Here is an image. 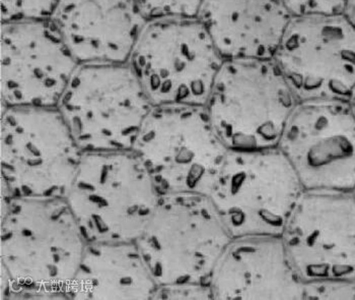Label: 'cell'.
Returning a JSON list of instances; mask_svg holds the SVG:
<instances>
[{
  "label": "cell",
  "mask_w": 355,
  "mask_h": 300,
  "mask_svg": "<svg viewBox=\"0 0 355 300\" xmlns=\"http://www.w3.org/2000/svg\"><path fill=\"white\" fill-rule=\"evenodd\" d=\"M354 194H355V188H354Z\"/></svg>",
  "instance_id": "cell-25"
},
{
  "label": "cell",
  "mask_w": 355,
  "mask_h": 300,
  "mask_svg": "<svg viewBox=\"0 0 355 300\" xmlns=\"http://www.w3.org/2000/svg\"><path fill=\"white\" fill-rule=\"evenodd\" d=\"M293 15L284 0H203L198 19L225 60L273 59Z\"/></svg>",
  "instance_id": "cell-16"
},
{
  "label": "cell",
  "mask_w": 355,
  "mask_h": 300,
  "mask_svg": "<svg viewBox=\"0 0 355 300\" xmlns=\"http://www.w3.org/2000/svg\"><path fill=\"white\" fill-rule=\"evenodd\" d=\"M275 61L299 102L348 100L355 87V30L343 14L293 17Z\"/></svg>",
  "instance_id": "cell-10"
},
{
  "label": "cell",
  "mask_w": 355,
  "mask_h": 300,
  "mask_svg": "<svg viewBox=\"0 0 355 300\" xmlns=\"http://www.w3.org/2000/svg\"><path fill=\"white\" fill-rule=\"evenodd\" d=\"M133 150L144 160L159 194L208 197L230 149L205 106L171 104L153 106Z\"/></svg>",
  "instance_id": "cell-9"
},
{
  "label": "cell",
  "mask_w": 355,
  "mask_h": 300,
  "mask_svg": "<svg viewBox=\"0 0 355 300\" xmlns=\"http://www.w3.org/2000/svg\"><path fill=\"white\" fill-rule=\"evenodd\" d=\"M52 21L80 65L128 62L148 23L135 0H61Z\"/></svg>",
  "instance_id": "cell-15"
},
{
  "label": "cell",
  "mask_w": 355,
  "mask_h": 300,
  "mask_svg": "<svg viewBox=\"0 0 355 300\" xmlns=\"http://www.w3.org/2000/svg\"><path fill=\"white\" fill-rule=\"evenodd\" d=\"M159 192L135 150L83 152L65 200L87 242H137Z\"/></svg>",
  "instance_id": "cell-2"
},
{
  "label": "cell",
  "mask_w": 355,
  "mask_h": 300,
  "mask_svg": "<svg viewBox=\"0 0 355 300\" xmlns=\"http://www.w3.org/2000/svg\"><path fill=\"white\" fill-rule=\"evenodd\" d=\"M78 65L52 19L1 23V105L58 106Z\"/></svg>",
  "instance_id": "cell-13"
},
{
  "label": "cell",
  "mask_w": 355,
  "mask_h": 300,
  "mask_svg": "<svg viewBox=\"0 0 355 300\" xmlns=\"http://www.w3.org/2000/svg\"><path fill=\"white\" fill-rule=\"evenodd\" d=\"M304 282L355 280V194L304 190L282 235Z\"/></svg>",
  "instance_id": "cell-12"
},
{
  "label": "cell",
  "mask_w": 355,
  "mask_h": 300,
  "mask_svg": "<svg viewBox=\"0 0 355 300\" xmlns=\"http://www.w3.org/2000/svg\"><path fill=\"white\" fill-rule=\"evenodd\" d=\"M1 297L67 299L85 242L64 198H1Z\"/></svg>",
  "instance_id": "cell-1"
},
{
  "label": "cell",
  "mask_w": 355,
  "mask_h": 300,
  "mask_svg": "<svg viewBox=\"0 0 355 300\" xmlns=\"http://www.w3.org/2000/svg\"><path fill=\"white\" fill-rule=\"evenodd\" d=\"M304 190L278 147L230 150L208 198L232 238L282 236Z\"/></svg>",
  "instance_id": "cell-8"
},
{
  "label": "cell",
  "mask_w": 355,
  "mask_h": 300,
  "mask_svg": "<svg viewBox=\"0 0 355 300\" xmlns=\"http://www.w3.org/2000/svg\"><path fill=\"white\" fill-rule=\"evenodd\" d=\"M1 106V198H67L83 151L58 107Z\"/></svg>",
  "instance_id": "cell-3"
},
{
  "label": "cell",
  "mask_w": 355,
  "mask_h": 300,
  "mask_svg": "<svg viewBox=\"0 0 355 300\" xmlns=\"http://www.w3.org/2000/svg\"><path fill=\"white\" fill-rule=\"evenodd\" d=\"M232 236L211 200L194 192L159 194L138 249L157 288L210 285Z\"/></svg>",
  "instance_id": "cell-4"
},
{
  "label": "cell",
  "mask_w": 355,
  "mask_h": 300,
  "mask_svg": "<svg viewBox=\"0 0 355 300\" xmlns=\"http://www.w3.org/2000/svg\"><path fill=\"white\" fill-rule=\"evenodd\" d=\"M302 300H355V280L321 279L304 282Z\"/></svg>",
  "instance_id": "cell-20"
},
{
  "label": "cell",
  "mask_w": 355,
  "mask_h": 300,
  "mask_svg": "<svg viewBox=\"0 0 355 300\" xmlns=\"http://www.w3.org/2000/svg\"><path fill=\"white\" fill-rule=\"evenodd\" d=\"M61 0H0L1 23L52 19Z\"/></svg>",
  "instance_id": "cell-18"
},
{
  "label": "cell",
  "mask_w": 355,
  "mask_h": 300,
  "mask_svg": "<svg viewBox=\"0 0 355 300\" xmlns=\"http://www.w3.org/2000/svg\"><path fill=\"white\" fill-rule=\"evenodd\" d=\"M293 17L343 14L348 0H284Z\"/></svg>",
  "instance_id": "cell-21"
},
{
  "label": "cell",
  "mask_w": 355,
  "mask_h": 300,
  "mask_svg": "<svg viewBox=\"0 0 355 300\" xmlns=\"http://www.w3.org/2000/svg\"><path fill=\"white\" fill-rule=\"evenodd\" d=\"M348 102H349L350 106H352V110H354L355 115V87L354 89L352 90V95H350Z\"/></svg>",
  "instance_id": "cell-24"
},
{
  "label": "cell",
  "mask_w": 355,
  "mask_h": 300,
  "mask_svg": "<svg viewBox=\"0 0 355 300\" xmlns=\"http://www.w3.org/2000/svg\"><path fill=\"white\" fill-rule=\"evenodd\" d=\"M225 59L198 17L148 21L128 63L153 106H206Z\"/></svg>",
  "instance_id": "cell-7"
},
{
  "label": "cell",
  "mask_w": 355,
  "mask_h": 300,
  "mask_svg": "<svg viewBox=\"0 0 355 300\" xmlns=\"http://www.w3.org/2000/svg\"><path fill=\"white\" fill-rule=\"evenodd\" d=\"M83 152L133 150L153 104L128 62L78 65L59 101Z\"/></svg>",
  "instance_id": "cell-6"
},
{
  "label": "cell",
  "mask_w": 355,
  "mask_h": 300,
  "mask_svg": "<svg viewBox=\"0 0 355 300\" xmlns=\"http://www.w3.org/2000/svg\"><path fill=\"white\" fill-rule=\"evenodd\" d=\"M153 299L208 300L214 299V293L210 285L183 284L157 288Z\"/></svg>",
  "instance_id": "cell-22"
},
{
  "label": "cell",
  "mask_w": 355,
  "mask_h": 300,
  "mask_svg": "<svg viewBox=\"0 0 355 300\" xmlns=\"http://www.w3.org/2000/svg\"><path fill=\"white\" fill-rule=\"evenodd\" d=\"M278 148L304 190L355 188V115L348 100L301 101Z\"/></svg>",
  "instance_id": "cell-11"
},
{
  "label": "cell",
  "mask_w": 355,
  "mask_h": 300,
  "mask_svg": "<svg viewBox=\"0 0 355 300\" xmlns=\"http://www.w3.org/2000/svg\"><path fill=\"white\" fill-rule=\"evenodd\" d=\"M343 15H345L346 19L352 24L355 30V0H348Z\"/></svg>",
  "instance_id": "cell-23"
},
{
  "label": "cell",
  "mask_w": 355,
  "mask_h": 300,
  "mask_svg": "<svg viewBox=\"0 0 355 300\" xmlns=\"http://www.w3.org/2000/svg\"><path fill=\"white\" fill-rule=\"evenodd\" d=\"M148 21L168 17H197L203 0H135Z\"/></svg>",
  "instance_id": "cell-19"
},
{
  "label": "cell",
  "mask_w": 355,
  "mask_h": 300,
  "mask_svg": "<svg viewBox=\"0 0 355 300\" xmlns=\"http://www.w3.org/2000/svg\"><path fill=\"white\" fill-rule=\"evenodd\" d=\"M304 281L282 236L232 238L212 274L214 299L302 300Z\"/></svg>",
  "instance_id": "cell-14"
},
{
  "label": "cell",
  "mask_w": 355,
  "mask_h": 300,
  "mask_svg": "<svg viewBox=\"0 0 355 300\" xmlns=\"http://www.w3.org/2000/svg\"><path fill=\"white\" fill-rule=\"evenodd\" d=\"M157 290L137 242H87L67 299H153Z\"/></svg>",
  "instance_id": "cell-17"
},
{
  "label": "cell",
  "mask_w": 355,
  "mask_h": 300,
  "mask_svg": "<svg viewBox=\"0 0 355 300\" xmlns=\"http://www.w3.org/2000/svg\"><path fill=\"white\" fill-rule=\"evenodd\" d=\"M299 100L273 59L225 60L206 104L230 150L276 148Z\"/></svg>",
  "instance_id": "cell-5"
}]
</instances>
